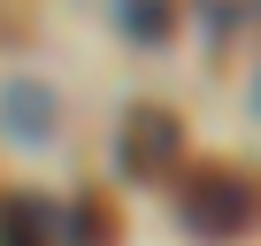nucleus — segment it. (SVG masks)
Instances as JSON below:
<instances>
[{"label":"nucleus","mask_w":261,"mask_h":246,"mask_svg":"<svg viewBox=\"0 0 261 246\" xmlns=\"http://www.w3.org/2000/svg\"><path fill=\"white\" fill-rule=\"evenodd\" d=\"M177 146H185V123L146 100V108H130L123 139H115V162H123V177H162V169L177 162Z\"/></svg>","instance_id":"nucleus-2"},{"label":"nucleus","mask_w":261,"mask_h":246,"mask_svg":"<svg viewBox=\"0 0 261 246\" xmlns=\"http://www.w3.org/2000/svg\"><path fill=\"white\" fill-rule=\"evenodd\" d=\"M123 31L154 46V39H169V31H177V8H169V0H123Z\"/></svg>","instance_id":"nucleus-4"},{"label":"nucleus","mask_w":261,"mask_h":246,"mask_svg":"<svg viewBox=\"0 0 261 246\" xmlns=\"http://www.w3.org/2000/svg\"><path fill=\"white\" fill-rule=\"evenodd\" d=\"M177 215H185L192 238H238L253 223V192L230 169H200L192 185H177Z\"/></svg>","instance_id":"nucleus-1"},{"label":"nucleus","mask_w":261,"mask_h":246,"mask_svg":"<svg viewBox=\"0 0 261 246\" xmlns=\"http://www.w3.org/2000/svg\"><path fill=\"white\" fill-rule=\"evenodd\" d=\"M54 208L39 192H0V246H54Z\"/></svg>","instance_id":"nucleus-3"},{"label":"nucleus","mask_w":261,"mask_h":246,"mask_svg":"<svg viewBox=\"0 0 261 246\" xmlns=\"http://www.w3.org/2000/svg\"><path fill=\"white\" fill-rule=\"evenodd\" d=\"M8 108H16V123H23V139H39V115H46V108H39V92H23V85H16V92H8Z\"/></svg>","instance_id":"nucleus-6"},{"label":"nucleus","mask_w":261,"mask_h":246,"mask_svg":"<svg viewBox=\"0 0 261 246\" xmlns=\"http://www.w3.org/2000/svg\"><path fill=\"white\" fill-rule=\"evenodd\" d=\"M62 231H69V246H115V223H108L100 200H77V208L62 215Z\"/></svg>","instance_id":"nucleus-5"}]
</instances>
